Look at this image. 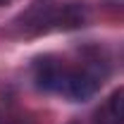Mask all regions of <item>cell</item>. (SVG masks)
Here are the masks:
<instances>
[{
  "label": "cell",
  "instance_id": "obj_1",
  "mask_svg": "<svg viewBox=\"0 0 124 124\" xmlns=\"http://www.w3.org/2000/svg\"><path fill=\"white\" fill-rule=\"evenodd\" d=\"M103 84V72L93 64L86 67H67L64 69V77H62V86L60 93L67 95L69 100H88L93 98L98 88Z\"/></svg>",
  "mask_w": 124,
  "mask_h": 124
},
{
  "label": "cell",
  "instance_id": "obj_2",
  "mask_svg": "<svg viewBox=\"0 0 124 124\" xmlns=\"http://www.w3.org/2000/svg\"><path fill=\"white\" fill-rule=\"evenodd\" d=\"M64 64L55 57H41L33 64V79H36V86L43 88V91H55L60 93L62 86V77H64Z\"/></svg>",
  "mask_w": 124,
  "mask_h": 124
},
{
  "label": "cell",
  "instance_id": "obj_3",
  "mask_svg": "<svg viewBox=\"0 0 124 124\" xmlns=\"http://www.w3.org/2000/svg\"><path fill=\"white\" fill-rule=\"evenodd\" d=\"M103 110L108 112V117L115 124H124V86L117 88V91H112V95L108 98V103H105Z\"/></svg>",
  "mask_w": 124,
  "mask_h": 124
},
{
  "label": "cell",
  "instance_id": "obj_4",
  "mask_svg": "<svg viewBox=\"0 0 124 124\" xmlns=\"http://www.w3.org/2000/svg\"><path fill=\"white\" fill-rule=\"evenodd\" d=\"M10 2H12V0H0V5H10Z\"/></svg>",
  "mask_w": 124,
  "mask_h": 124
},
{
  "label": "cell",
  "instance_id": "obj_5",
  "mask_svg": "<svg viewBox=\"0 0 124 124\" xmlns=\"http://www.w3.org/2000/svg\"><path fill=\"white\" fill-rule=\"evenodd\" d=\"M0 124H2V117H0Z\"/></svg>",
  "mask_w": 124,
  "mask_h": 124
}]
</instances>
